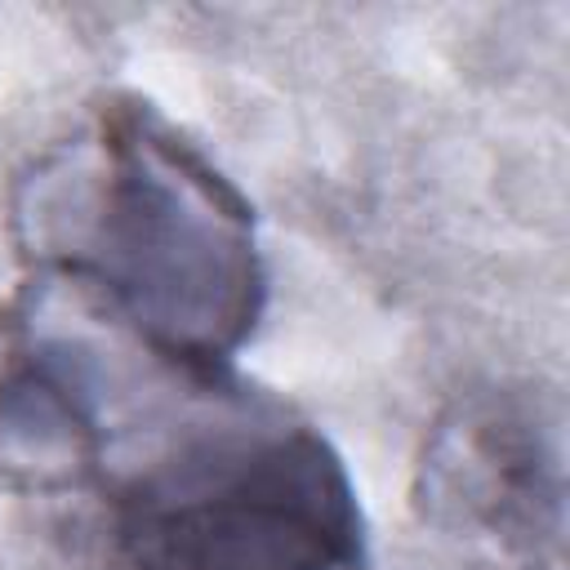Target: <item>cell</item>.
Here are the masks:
<instances>
[{
  "label": "cell",
  "mask_w": 570,
  "mask_h": 570,
  "mask_svg": "<svg viewBox=\"0 0 570 570\" xmlns=\"http://www.w3.org/2000/svg\"><path fill=\"white\" fill-rule=\"evenodd\" d=\"M22 254L102 303L147 352L214 383L263 316L254 209L156 107L111 98L18 187Z\"/></svg>",
  "instance_id": "6da1fadb"
},
{
  "label": "cell",
  "mask_w": 570,
  "mask_h": 570,
  "mask_svg": "<svg viewBox=\"0 0 570 570\" xmlns=\"http://www.w3.org/2000/svg\"><path fill=\"white\" fill-rule=\"evenodd\" d=\"M129 570H356L361 503L338 450L294 423L223 432L116 494Z\"/></svg>",
  "instance_id": "7a4b0ae2"
},
{
  "label": "cell",
  "mask_w": 570,
  "mask_h": 570,
  "mask_svg": "<svg viewBox=\"0 0 570 570\" xmlns=\"http://www.w3.org/2000/svg\"><path fill=\"white\" fill-rule=\"evenodd\" d=\"M428 494L436 508L490 530L494 539L534 543L561 508L557 454L521 405H459L428 450Z\"/></svg>",
  "instance_id": "3957f363"
},
{
  "label": "cell",
  "mask_w": 570,
  "mask_h": 570,
  "mask_svg": "<svg viewBox=\"0 0 570 570\" xmlns=\"http://www.w3.org/2000/svg\"><path fill=\"white\" fill-rule=\"evenodd\" d=\"M102 459L89 392L53 356H27L0 374V468L27 485H76Z\"/></svg>",
  "instance_id": "277c9868"
}]
</instances>
